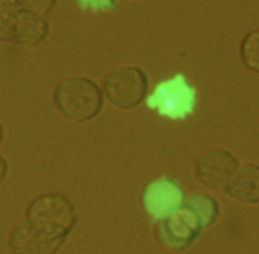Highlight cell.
<instances>
[{"label": "cell", "mask_w": 259, "mask_h": 254, "mask_svg": "<svg viewBox=\"0 0 259 254\" xmlns=\"http://www.w3.org/2000/svg\"><path fill=\"white\" fill-rule=\"evenodd\" d=\"M17 4L22 10L43 17L54 10L57 0H17Z\"/></svg>", "instance_id": "5bb4252c"}, {"label": "cell", "mask_w": 259, "mask_h": 254, "mask_svg": "<svg viewBox=\"0 0 259 254\" xmlns=\"http://www.w3.org/2000/svg\"><path fill=\"white\" fill-rule=\"evenodd\" d=\"M8 175V162L5 160V157L0 154V183H4L5 178Z\"/></svg>", "instance_id": "2e32d148"}, {"label": "cell", "mask_w": 259, "mask_h": 254, "mask_svg": "<svg viewBox=\"0 0 259 254\" xmlns=\"http://www.w3.org/2000/svg\"><path fill=\"white\" fill-rule=\"evenodd\" d=\"M183 187L177 181L166 177L151 181L142 192V206L145 212L157 221L176 213L183 207Z\"/></svg>", "instance_id": "8992f818"}, {"label": "cell", "mask_w": 259, "mask_h": 254, "mask_svg": "<svg viewBox=\"0 0 259 254\" xmlns=\"http://www.w3.org/2000/svg\"><path fill=\"white\" fill-rule=\"evenodd\" d=\"M224 193L239 202H259V165L248 163L238 168Z\"/></svg>", "instance_id": "9c48e42d"}, {"label": "cell", "mask_w": 259, "mask_h": 254, "mask_svg": "<svg viewBox=\"0 0 259 254\" xmlns=\"http://www.w3.org/2000/svg\"><path fill=\"white\" fill-rule=\"evenodd\" d=\"M104 91L117 110L136 108L148 94V76L138 66L116 67L105 76Z\"/></svg>", "instance_id": "277c9868"}, {"label": "cell", "mask_w": 259, "mask_h": 254, "mask_svg": "<svg viewBox=\"0 0 259 254\" xmlns=\"http://www.w3.org/2000/svg\"><path fill=\"white\" fill-rule=\"evenodd\" d=\"M48 34H49V25L45 20V17L22 10L17 20L13 41L26 47H34L38 46L48 37Z\"/></svg>", "instance_id": "30bf717a"}, {"label": "cell", "mask_w": 259, "mask_h": 254, "mask_svg": "<svg viewBox=\"0 0 259 254\" xmlns=\"http://www.w3.org/2000/svg\"><path fill=\"white\" fill-rule=\"evenodd\" d=\"M239 57L248 70L259 73V29H253L244 35L239 44Z\"/></svg>", "instance_id": "4fadbf2b"}, {"label": "cell", "mask_w": 259, "mask_h": 254, "mask_svg": "<svg viewBox=\"0 0 259 254\" xmlns=\"http://www.w3.org/2000/svg\"><path fill=\"white\" fill-rule=\"evenodd\" d=\"M4 139H5V128H4V125H2V122H0V145H2Z\"/></svg>", "instance_id": "e0dca14e"}, {"label": "cell", "mask_w": 259, "mask_h": 254, "mask_svg": "<svg viewBox=\"0 0 259 254\" xmlns=\"http://www.w3.org/2000/svg\"><path fill=\"white\" fill-rule=\"evenodd\" d=\"M201 227L194 215L183 206L176 213L160 219L156 227L157 240L168 249H186L200 236Z\"/></svg>", "instance_id": "52a82bcc"}, {"label": "cell", "mask_w": 259, "mask_h": 254, "mask_svg": "<svg viewBox=\"0 0 259 254\" xmlns=\"http://www.w3.org/2000/svg\"><path fill=\"white\" fill-rule=\"evenodd\" d=\"M54 104L66 119L87 122L101 113L102 91L93 79L72 76L55 87Z\"/></svg>", "instance_id": "6da1fadb"}, {"label": "cell", "mask_w": 259, "mask_h": 254, "mask_svg": "<svg viewBox=\"0 0 259 254\" xmlns=\"http://www.w3.org/2000/svg\"><path fill=\"white\" fill-rule=\"evenodd\" d=\"M147 105L165 119L185 120L195 111L197 90L183 73H176L156 85Z\"/></svg>", "instance_id": "3957f363"}, {"label": "cell", "mask_w": 259, "mask_h": 254, "mask_svg": "<svg viewBox=\"0 0 259 254\" xmlns=\"http://www.w3.org/2000/svg\"><path fill=\"white\" fill-rule=\"evenodd\" d=\"M25 221L38 231L64 242L76 224V209L61 193H45L29 204Z\"/></svg>", "instance_id": "7a4b0ae2"}, {"label": "cell", "mask_w": 259, "mask_h": 254, "mask_svg": "<svg viewBox=\"0 0 259 254\" xmlns=\"http://www.w3.org/2000/svg\"><path fill=\"white\" fill-rule=\"evenodd\" d=\"M20 11L17 0H0V41H13Z\"/></svg>", "instance_id": "7c38bea8"}, {"label": "cell", "mask_w": 259, "mask_h": 254, "mask_svg": "<svg viewBox=\"0 0 259 254\" xmlns=\"http://www.w3.org/2000/svg\"><path fill=\"white\" fill-rule=\"evenodd\" d=\"M64 242L57 240L28 224L25 219L16 224L10 233L13 254H57Z\"/></svg>", "instance_id": "ba28073f"}, {"label": "cell", "mask_w": 259, "mask_h": 254, "mask_svg": "<svg viewBox=\"0 0 259 254\" xmlns=\"http://www.w3.org/2000/svg\"><path fill=\"white\" fill-rule=\"evenodd\" d=\"M238 159L227 149L213 148L203 153L195 163V175L201 184L210 190L226 192L235 171Z\"/></svg>", "instance_id": "5b68a950"}, {"label": "cell", "mask_w": 259, "mask_h": 254, "mask_svg": "<svg viewBox=\"0 0 259 254\" xmlns=\"http://www.w3.org/2000/svg\"><path fill=\"white\" fill-rule=\"evenodd\" d=\"M78 7L89 13H110L116 10V0H76Z\"/></svg>", "instance_id": "9a60e30c"}, {"label": "cell", "mask_w": 259, "mask_h": 254, "mask_svg": "<svg viewBox=\"0 0 259 254\" xmlns=\"http://www.w3.org/2000/svg\"><path fill=\"white\" fill-rule=\"evenodd\" d=\"M198 221L201 228H206L212 225L220 215V207L215 198L206 193H194L186 199V204H183Z\"/></svg>", "instance_id": "8fae6325"}]
</instances>
